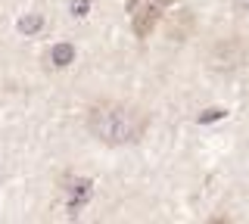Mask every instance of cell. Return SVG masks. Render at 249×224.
<instances>
[{
    "label": "cell",
    "instance_id": "2",
    "mask_svg": "<svg viewBox=\"0 0 249 224\" xmlns=\"http://www.w3.org/2000/svg\"><path fill=\"white\" fill-rule=\"evenodd\" d=\"M175 0H128V16H131V32L137 37H150L159 19Z\"/></svg>",
    "mask_w": 249,
    "mask_h": 224
},
{
    "label": "cell",
    "instance_id": "3",
    "mask_svg": "<svg viewBox=\"0 0 249 224\" xmlns=\"http://www.w3.org/2000/svg\"><path fill=\"white\" fill-rule=\"evenodd\" d=\"M62 199H66V206L78 212L84 203L90 199V181H81V177H66L62 181Z\"/></svg>",
    "mask_w": 249,
    "mask_h": 224
},
{
    "label": "cell",
    "instance_id": "4",
    "mask_svg": "<svg viewBox=\"0 0 249 224\" xmlns=\"http://www.w3.org/2000/svg\"><path fill=\"white\" fill-rule=\"evenodd\" d=\"M212 59L218 69H233V66H240V59H243V50H240V44L237 41H224V44H218V47L212 50Z\"/></svg>",
    "mask_w": 249,
    "mask_h": 224
},
{
    "label": "cell",
    "instance_id": "7",
    "mask_svg": "<svg viewBox=\"0 0 249 224\" xmlns=\"http://www.w3.org/2000/svg\"><path fill=\"white\" fill-rule=\"evenodd\" d=\"M88 0H75V3H72V10H75V16H84V10H88Z\"/></svg>",
    "mask_w": 249,
    "mask_h": 224
},
{
    "label": "cell",
    "instance_id": "5",
    "mask_svg": "<svg viewBox=\"0 0 249 224\" xmlns=\"http://www.w3.org/2000/svg\"><path fill=\"white\" fill-rule=\"evenodd\" d=\"M47 59H50L56 69H62V66H69L75 59V47L72 44H56V47H50V56Z\"/></svg>",
    "mask_w": 249,
    "mask_h": 224
},
{
    "label": "cell",
    "instance_id": "1",
    "mask_svg": "<svg viewBox=\"0 0 249 224\" xmlns=\"http://www.w3.org/2000/svg\"><path fill=\"white\" fill-rule=\"evenodd\" d=\"M146 125H150L146 112L137 109V106H128V103H100L88 115L90 134L106 146L137 143L146 134Z\"/></svg>",
    "mask_w": 249,
    "mask_h": 224
},
{
    "label": "cell",
    "instance_id": "6",
    "mask_svg": "<svg viewBox=\"0 0 249 224\" xmlns=\"http://www.w3.org/2000/svg\"><path fill=\"white\" fill-rule=\"evenodd\" d=\"M41 28H44V16H37V13H35V16H25L19 22L22 34H35V32H41Z\"/></svg>",
    "mask_w": 249,
    "mask_h": 224
}]
</instances>
